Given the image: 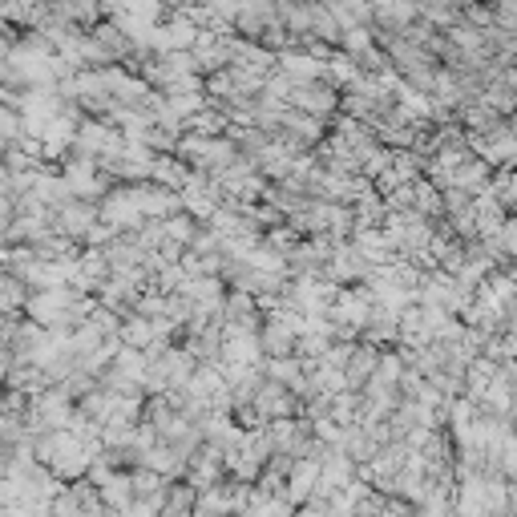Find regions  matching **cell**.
I'll return each mask as SVG.
<instances>
[{
    "instance_id": "1",
    "label": "cell",
    "mask_w": 517,
    "mask_h": 517,
    "mask_svg": "<svg viewBox=\"0 0 517 517\" xmlns=\"http://www.w3.org/2000/svg\"><path fill=\"white\" fill-rule=\"evenodd\" d=\"M97 45H101V53H106L110 61H122V57H130V49H134V41L114 25V21H106V25H93V33H89Z\"/></svg>"
}]
</instances>
